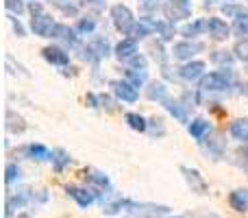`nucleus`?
<instances>
[{
	"instance_id": "obj_36",
	"label": "nucleus",
	"mask_w": 248,
	"mask_h": 218,
	"mask_svg": "<svg viewBox=\"0 0 248 218\" xmlns=\"http://www.w3.org/2000/svg\"><path fill=\"white\" fill-rule=\"evenodd\" d=\"M50 2L57 4L63 13H72V16H77V7H74L72 2H68V0H50Z\"/></svg>"
},
{
	"instance_id": "obj_12",
	"label": "nucleus",
	"mask_w": 248,
	"mask_h": 218,
	"mask_svg": "<svg viewBox=\"0 0 248 218\" xmlns=\"http://www.w3.org/2000/svg\"><path fill=\"white\" fill-rule=\"evenodd\" d=\"M42 52H44V59L55 64V66H65L70 61V55L59 46H46Z\"/></svg>"
},
{
	"instance_id": "obj_43",
	"label": "nucleus",
	"mask_w": 248,
	"mask_h": 218,
	"mask_svg": "<svg viewBox=\"0 0 248 218\" xmlns=\"http://www.w3.org/2000/svg\"><path fill=\"white\" fill-rule=\"evenodd\" d=\"M98 96H96V94H87L85 96V103H87V107H98Z\"/></svg>"
},
{
	"instance_id": "obj_34",
	"label": "nucleus",
	"mask_w": 248,
	"mask_h": 218,
	"mask_svg": "<svg viewBox=\"0 0 248 218\" xmlns=\"http://www.w3.org/2000/svg\"><path fill=\"white\" fill-rule=\"evenodd\" d=\"M235 57L240 61H248V39H242V42H237V46H235Z\"/></svg>"
},
{
	"instance_id": "obj_25",
	"label": "nucleus",
	"mask_w": 248,
	"mask_h": 218,
	"mask_svg": "<svg viewBox=\"0 0 248 218\" xmlns=\"http://www.w3.org/2000/svg\"><path fill=\"white\" fill-rule=\"evenodd\" d=\"M26 201H29V197H26V194H13V197H9L7 199V212H4V218H11L13 210H20V207H24Z\"/></svg>"
},
{
	"instance_id": "obj_46",
	"label": "nucleus",
	"mask_w": 248,
	"mask_h": 218,
	"mask_svg": "<svg viewBox=\"0 0 248 218\" xmlns=\"http://www.w3.org/2000/svg\"><path fill=\"white\" fill-rule=\"evenodd\" d=\"M176 218H181V216H176Z\"/></svg>"
},
{
	"instance_id": "obj_20",
	"label": "nucleus",
	"mask_w": 248,
	"mask_h": 218,
	"mask_svg": "<svg viewBox=\"0 0 248 218\" xmlns=\"http://www.w3.org/2000/svg\"><path fill=\"white\" fill-rule=\"evenodd\" d=\"M189 135L194 137V140H202V137L207 135V133H209V122H207V120H202V118H196L194 120V122H189Z\"/></svg>"
},
{
	"instance_id": "obj_2",
	"label": "nucleus",
	"mask_w": 248,
	"mask_h": 218,
	"mask_svg": "<svg viewBox=\"0 0 248 218\" xmlns=\"http://www.w3.org/2000/svg\"><path fill=\"white\" fill-rule=\"evenodd\" d=\"M111 17H113L116 29L120 31L122 35H131L133 26H135V17H133L131 9H128L126 4H113L111 7Z\"/></svg>"
},
{
	"instance_id": "obj_7",
	"label": "nucleus",
	"mask_w": 248,
	"mask_h": 218,
	"mask_svg": "<svg viewBox=\"0 0 248 218\" xmlns=\"http://www.w3.org/2000/svg\"><path fill=\"white\" fill-rule=\"evenodd\" d=\"M111 90L124 103H135L137 101V87L131 85L128 81H111Z\"/></svg>"
},
{
	"instance_id": "obj_41",
	"label": "nucleus",
	"mask_w": 248,
	"mask_h": 218,
	"mask_svg": "<svg viewBox=\"0 0 248 218\" xmlns=\"http://www.w3.org/2000/svg\"><path fill=\"white\" fill-rule=\"evenodd\" d=\"M83 4H85V7H94V9H103L105 7V2H107V0H81Z\"/></svg>"
},
{
	"instance_id": "obj_6",
	"label": "nucleus",
	"mask_w": 248,
	"mask_h": 218,
	"mask_svg": "<svg viewBox=\"0 0 248 218\" xmlns=\"http://www.w3.org/2000/svg\"><path fill=\"white\" fill-rule=\"evenodd\" d=\"M109 55V44L105 42V39H96V42L87 44L85 48H83V59L87 61H100L103 57Z\"/></svg>"
},
{
	"instance_id": "obj_45",
	"label": "nucleus",
	"mask_w": 248,
	"mask_h": 218,
	"mask_svg": "<svg viewBox=\"0 0 248 218\" xmlns=\"http://www.w3.org/2000/svg\"><path fill=\"white\" fill-rule=\"evenodd\" d=\"M246 155H248V151H246Z\"/></svg>"
},
{
	"instance_id": "obj_22",
	"label": "nucleus",
	"mask_w": 248,
	"mask_h": 218,
	"mask_svg": "<svg viewBox=\"0 0 248 218\" xmlns=\"http://www.w3.org/2000/svg\"><path fill=\"white\" fill-rule=\"evenodd\" d=\"M146 96H148L150 101H166V85H163L161 81H150L148 83V90H146Z\"/></svg>"
},
{
	"instance_id": "obj_29",
	"label": "nucleus",
	"mask_w": 248,
	"mask_h": 218,
	"mask_svg": "<svg viewBox=\"0 0 248 218\" xmlns=\"http://www.w3.org/2000/svg\"><path fill=\"white\" fill-rule=\"evenodd\" d=\"M155 33H159V37L163 39V42H170L172 37H174V26H172V22L163 20V22H157V31Z\"/></svg>"
},
{
	"instance_id": "obj_3",
	"label": "nucleus",
	"mask_w": 248,
	"mask_h": 218,
	"mask_svg": "<svg viewBox=\"0 0 248 218\" xmlns=\"http://www.w3.org/2000/svg\"><path fill=\"white\" fill-rule=\"evenodd\" d=\"M163 9H166L168 22L185 20V17L192 16V0H168Z\"/></svg>"
},
{
	"instance_id": "obj_28",
	"label": "nucleus",
	"mask_w": 248,
	"mask_h": 218,
	"mask_svg": "<svg viewBox=\"0 0 248 218\" xmlns=\"http://www.w3.org/2000/svg\"><path fill=\"white\" fill-rule=\"evenodd\" d=\"M124 120H126L128 127L135 129V131H146V129H148V122H146V120L141 118L140 114H133V111H128V114L124 116Z\"/></svg>"
},
{
	"instance_id": "obj_38",
	"label": "nucleus",
	"mask_w": 248,
	"mask_h": 218,
	"mask_svg": "<svg viewBox=\"0 0 248 218\" xmlns=\"http://www.w3.org/2000/svg\"><path fill=\"white\" fill-rule=\"evenodd\" d=\"M94 26H96V22H94V17H83L81 22H78V31H81V33H92V31H94Z\"/></svg>"
},
{
	"instance_id": "obj_23",
	"label": "nucleus",
	"mask_w": 248,
	"mask_h": 218,
	"mask_svg": "<svg viewBox=\"0 0 248 218\" xmlns=\"http://www.w3.org/2000/svg\"><path fill=\"white\" fill-rule=\"evenodd\" d=\"M52 159V168H55V172H63V168L70 164V155L65 153L63 149H55L50 155Z\"/></svg>"
},
{
	"instance_id": "obj_1",
	"label": "nucleus",
	"mask_w": 248,
	"mask_h": 218,
	"mask_svg": "<svg viewBox=\"0 0 248 218\" xmlns=\"http://www.w3.org/2000/svg\"><path fill=\"white\" fill-rule=\"evenodd\" d=\"M124 210L128 214L137 216V218H161L170 214L168 205H157V203H137L131 199H124Z\"/></svg>"
},
{
	"instance_id": "obj_8",
	"label": "nucleus",
	"mask_w": 248,
	"mask_h": 218,
	"mask_svg": "<svg viewBox=\"0 0 248 218\" xmlns=\"http://www.w3.org/2000/svg\"><path fill=\"white\" fill-rule=\"evenodd\" d=\"M202 44L201 42H179V44H174V48H172V55L176 57V59H192L196 52H201L202 50Z\"/></svg>"
},
{
	"instance_id": "obj_27",
	"label": "nucleus",
	"mask_w": 248,
	"mask_h": 218,
	"mask_svg": "<svg viewBox=\"0 0 248 218\" xmlns=\"http://www.w3.org/2000/svg\"><path fill=\"white\" fill-rule=\"evenodd\" d=\"M7 129L11 133H22L26 129V124H24V120H22L20 116H16L11 109H9L7 111Z\"/></svg>"
},
{
	"instance_id": "obj_18",
	"label": "nucleus",
	"mask_w": 248,
	"mask_h": 218,
	"mask_svg": "<svg viewBox=\"0 0 248 218\" xmlns=\"http://www.w3.org/2000/svg\"><path fill=\"white\" fill-rule=\"evenodd\" d=\"M229 133H231L235 140L248 142V116H244V118H240V120H235V122H231V127H229Z\"/></svg>"
},
{
	"instance_id": "obj_42",
	"label": "nucleus",
	"mask_w": 248,
	"mask_h": 218,
	"mask_svg": "<svg viewBox=\"0 0 248 218\" xmlns=\"http://www.w3.org/2000/svg\"><path fill=\"white\" fill-rule=\"evenodd\" d=\"M9 20H11V22H13V29H16V33H17V35H20V37H24V26H22V24H20V20H17V17H13V16H11V17H9Z\"/></svg>"
},
{
	"instance_id": "obj_19",
	"label": "nucleus",
	"mask_w": 248,
	"mask_h": 218,
	"mask_svg": "<svg viewBox=\"0 0 248 218\" xmlns=\"http://www.w3.org/2000/svg\"><path fill=\"white\" fill-rule=\"evenodd\" d=\"M209 29V20H194L192 24H185L183 29H181V35H185L187 39L196 37V35H201L202 31Z\"/></svg>"
},
{
	"instance_id": "obj_16",
	"label": "nucleus",
	"mask_w": 248,
	"mask_h": 218,
	"mask_svg": "<svg viewBox=\"0 0 248 218\" xmlns=\"http://www.w3.org/2000/svg\"><path fill=\"white\" fill-rule=\"evenodd\" d=\"M137 55V44L135 39H122L120 44L116 46V57L118 59H133V57Z\"/></svg>"
},
{
	"instance_id": "obj_37",
	"label": "nucleus",
	"mask_w": 248,
	"mask_h": 218,
	"mask_svg": "<svg viewBox=\"0 0 248 218\" xmlns=\"http://www.w3.org/2000/svg\"><path fill=\"white\" fill-rule=\"evenodd\" d=\"M128 68H133V70H146V57L135 55L133 59H128Z\"/></svg>"
},
{
	"instance_id": "obj_26",
	"label": "nucleus",
	"mask_w": 248,
	"mask_h": 218,
	"mask_svg": "<svg viewBox=\"0 0 248 218\" xmlns=\"http://www.w3.org/2000/svg\"><path fill=\"white\" fill-rule=\"evenodd\" d=\"M24 153L29 155L31 159H46V157H50V155H52L44 144H29L24 149Z\"/></svg>"
},
{
	"instance_id": "obj_39",
	"label": "nucleus",
	"mask_w": 248,
	"mask_h": 218,
	"mask_svg": "<svg viewBox=\"0 0 248 218\" xmlns=\"http://www.w3.org/2000/svg\"><path fill=\"white\" fill-rule=\"evenodd\" d=\"M233 31H235L237 35H248V17H244V20H235Z\"/></svg>"
},
{
	"instance_id": "obj_30",
	"label": "nucleus",
	"mask_w": 248,
	"mask_h": 218,
	"mask_svg": "<svg viewBox=\"0 0 248 218\" xmlns=\"http://www.w3.org/2000/svg\"><path fill=\"white\" fill-rule=\"evenodd\" d=\"M126 81L131 85L140 87L146 83V70H133V68H126Z\"/></svg>"
},
{
	"instance_id": "obj_44",
	"label": "nucleus",
	"mask_w": 248,
	"mask_h": 218,
	"mask_svg": "<svg viewBox=\"0 0 248 218\" xmlns=\"http://www.w3.org/2000/svg\"><path fill=\"white\" fill-rule=\"evenodd\" d=\"M20 218H31V216H29V214H22V216H20Z\"/></svg>"
},
{
	"instance_id": "obj_31",
	"label": "nucleus",
	"mask_w": 248,
	"mask_h": 218,
	"mask_svg": "<svg viewBox=\"0 0 248 218\" xmlns=\"http://www.w3.org/2000/svg\"><path fill=\"white\" fill-rule=\"evenodd\" d=\"M222 11L227 13V16H231V17H237V20H244V17H248V9L235 7V4H224Z\"/></svg>"
},
{
	"instance_id": "obj_14",
	"label": "nucleus",
	"mask_w": 248,
	"mask_h": 218,
	"mask_svg": "<svg viewBox=\"0 0 248 218\" xmlns=\"http://www.w3.org/2000/svg\"><path fill=\"white\" fill-rule=\"evenodd\" d=\"M179 74L183 79H187V81H194V79L205 77V61H192V64L183 66Z\"/></svg>"
},
{
	"instance_id": "obj_5",
	"label": "nucleus",
	"mask_w": 248,
	"mask_h": 218,
	"mask_svg": "<svg viewBox=\"0 0 248 218\" xmlns=\"http://www.w3.org/2000/svg\"><path fill=\"white\" fill-rule=\"evenodd\" d=\"M55 20H52V16H48V13H37V16H33V20H31V29H33L35 35H39V37H52V31H55Z\"/></svg>"
},
{
	"instance_id": "obj_35",
	"label": "nucleus",
	"mask_w": 248,
	"mask_h": 218,
	"mask_svg": "<svg viewBox=\"0 0 248 218\" xmlns=\"http://www.w3.org/2000/svg\"><path fill=\"white\" fill-rule=\"evenodd\" d=\"M4 7H7L13 16H20V13L24 11V2H22V0H4Z\"/></svg>"
},
{
	"instance_id": "obj_13",
	"label": "nucleus",
	"mask_w": 248,
	"mask_h": 218,
	"mask_svg": "<svg viewBox=\"0 0 248 218\" xmlns=\"http://www.w3.org/2000/svg\"><path fill=\"white\" fill-rule=\"evenodd\" d=\"M209 35L214 39H227L229 33H231V29L227 26V22L220 20V17H209Z\"/></svg>"
},
{
	"instance_id": "obj_9",
	"label": "nucleus",
	"mask_w": 248,
	"mask_h": 218,
	"mask_svg": "<svg viewBox=\"0 0 248 218\" xmlns=\"http://www.w3.org/2000/svg\"><path fill=\"white\" fill-rule=\"evenodd\" d=\"M181 172L185 175V179H187V184H189V188H192V192H196V194H207V184H205V179L198 175V170H194V168H187V166H181Z\"/></svg>"
},
{
	"instance_id": "obj_24",
	"label": "nucleus",
	"mask_w": 248,
	"mask_h": 218,
	"mask_svg": "<svg viewBox=\"0 0 248 218\" xmlns=\"http://www.w3.org/2000/svg\"><path fill=\"white\" fill-rule=\"evenodd\" d=\"M83 177H85L87 181H90V184H96L98 185V188H109V177L105 175V172H98V170H83Z\"/></svg>"
},
{
	"instance_id": "obj_33",
	"label": "nucleus",
	"mask_w": 248,
	"mask_h": 218,
	"mask_svg": "<svg viewBox=\"0 0 248 218\" xmlns=\"http://www.w3.org/2000/svg\"><path fill=\"white\" fill-rule=\"evenodd\" d=\"M211 61L214 64H224V66H229L233 61V55L231 52H227V50H216L214 55H211Z\"/></svg>"
},
{
	"instance_id": "obj_17",
	"label": "nucleus",
	"mask_w": 248,
	"mask_h": 218,
	"mask_svg": "<svg viewBox=\"0 0 248 218\" xmlns=\"http://www.w3.org/2000/svg\"><path fill=\"white\" fill-rule=\"evenodd\" d=\"M163 107L170 111V114L174 116L176 120H181V122H187V111H185V107H187V105H181V101L166 99V101H163Z\"/></svg>"
},
{
	"instance_id": "obj_15",
	"label": "nucleus",
	"mask_w": 248,
	"mask_h": 218,
	"mask_svg": "<svg viewBox=\"0 0 248 218\" xmlns=\"http://www.w3.org/2000/svg\"><path fill=\"white\" fill-rule=\"evenodd\" d=\"M229 205L237 212H248V190H233L229 194Z\"/></svg>"
},
{
	"instance_id": "obj_11",
	"label": "nucleus",
	"mask_w": 248,
	"mask_h": 218,
	"mask_svg": "<svg viewBox=\"0 0 248 218\" xmlns=\"http://www.w3.org/2000/svg\"><path fill=\"white\" fill-rule=\"evenodd\" d=\"M65 192H68V197H72L74 201L78 203V207H90L96 199L94 192H90V190H85V188H77V185H68Z\"/></svg>"
},
{
	"instance_id": "obj_10",
	"label": "nucleus",
	"mask_w": 248,
	"mask_h": 218,
	"mask_svg": "<svg viewBox=\"0 0 248 218\" xmlns=\"http://www.w3.org/2000/svg\"><path fill=\"white\" fill-rule=\"evenodd\" d=\"M157 31V22L150 20V17H140V22H135L131 31V39H144L148 35H153Z\"/></svg>"
},
{
	"instance_id": "obj_32",
	"label": "nucleus",
	"mask_w": 248,
	"mask_h": 218,
	"mask_svg": "<svg viewBox=\"0 0 248 218\" xmlns=\"http://www.w3.org/2000/svg\"><path fill=\"white\" fill-rule=\"evenodd\" d=\"M16 179H20V168H17V164H7V168H4V181L13 184Z\"/></svg>"
},
{
	"instance_id": "obj_21",
	"label": "nucleus",
	"mask_w": 248,
	"mask_h": 218,
	"mask_svg": "<svg viewBox=\"0 0 248 218\" xmlns=\"http://www.w3.org/2000/svg\"><path fill=\"white\" fill-rule=\"evenodd\" d=\"M52 37L61 39V42H68V44H77V35H74V31L68 24H57L55 31H52Z\"/></svg>"
},
{
	"instance_id": "obj_40",
	"label": "nucleus",
	"mask_w": 248,
	"mask_h": 218,
	"mask_svg": "<svg viewBox=\"0 0 248 218\" xmlns=\"http://www.w3.org/2000/svg\"><path fill=\"white\" fill-rule=\"evenodd\" d=\"M159 7H161V0H144V2H141V9H144L146 13L157 11Z\"/></svg>"
},
{
	"instance_id": "obj_4",
	"label": "nucleus",
	"mask_w": 248,
	"mask_h": 218,
	"mask_svg": "<svg viewBox=\"0 0 248 218\" xmlns=\"http://www.w3.org/2000/svg\"><path fill=\"white\" fill-rule=\"evenodd\" d=\"M231 85V72H211L201 79V87L209 92H222Z\"/></svg>"
}]
</instances>
